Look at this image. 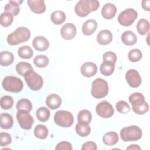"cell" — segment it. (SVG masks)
<instances>
[{
  "instance_id": "34",
  "label": "cell",
  "mask_w": 150,
  "mask_h": 150,
  "mask_svg": "<svg viewBox=\"0 0 150 150\" xmlns=\"http://www.w3.org/2000/svg\"><path fill=\"white\" fill-rule=\"evenodd\" d=\"M129 101L132 106H135L145 102L144 96L140 93L135 92L131 94L129 97Z\"/></svg>"
},
{
  "instance_id": "14",
  "label": "cell",
  "mask_w": 150,
  "mask_h": 150,
  "mask_svg": "<svg viewBox=\"0 0 150 150\" xmlns=\"http://www.w3.org/2000/svg\"><path fill=\"white\" fill-rule=\"evenodd\" d=\"M27 3L30 10L35 13H42L46 10V5L43 0H28Z\"/></svg>"
},
{
  "instance_id": "40",
  "label": "cell",
  "mask_w": 150,
  "mask_h": 150,
  "mask_svg": "<svg viewBox=\"0 0 150 150\" xmlns=\"http://www.w3.org/2000/svg\"><path fill=\"white\" fill-rule=\"evenodd\" d=\"M132 109L133 111L137 114H144L148 111L149 105L146 101H145L139 105L132 106Z\"/></svg>"
},
{
  "instance_id": "18",
  "label": "cell",
  "mask_w": 150,
  "mask_h": 150,
  "mask_svg": "<svg viewBox=\"0 0 150 150\" xmlns=\"http://www.w3.org/2000/svg\"><path fill=\"white\" fill-rule=\"evenodd\" d=\"M62 104L60 97L56 94H51L49 95L46 99V104L52 110H55L59 108Z\"/></svg>"
},
{
  "instance_id": "26",
  "label": "cell",
  "mask_w": 150,
  "mask_h": 150,
  "mask_svg": "<svg viewBox=\"0 0 150 150\" xmlns=\"http://www.w3.org/2000/svg\"><path fill=\"white\" fill-rule=\"evenodd\" d=\"M114 69L115 63L103 61L100 66V70L102 74L105 76H108L113 73Z\"/></svg>"
},
{
  "instance_id": "21",
  "label": "cell",
  "mask_w": 150,
  "mask_h": 150,
  "mask_svg": "<svg viewBox=\"0 0 150 150\" xmlns=\"http://www.w3.org/2000/svg\"><path fill=\"white\" fill-rule=\"evenodd\" d=\"M121 40L125 45L132 46L137 42V36L133 32L127 30L121 35Z\"/></svg>"
},
{
  "instance_id": "46",
  "label": "cell",
  "mask_w": 150,
  "mask_h": 150,
  "mask_svg": "<svg viewBox=\"0 0 150 150\" xmlns=\"http://www.w3.org/2000/svg\"><path fill=\"white\" fill-rule=\"evenodd\" d=\"M149 4H150L149 0H143L142 1V7L145 11H150Z\"/></svg>"
},
{
  "instance_id": "42",
  "label": "cell",
  "mask_w": 150,
  "mask_h": 150,
  "mask_svg": "<svg viewBox=\"0 0 150 150\" xmlns=\"http://www.w3.org/2000/svg\"><path fill=\"white\" fill-rule=\"evenodd\" d=\"M12 142V138L9 134L7 132H1L0 134V145L5 146L9 145Z\"/></svg>"
},
{
  "instance_id": "32",
  "label": "cell",
  "mask_w": 150,
  "mask_h": 150,
  "mask_svg": "<svg viewBox=\"0 0 150 150\" xmlns=\"http://www.w3.org/2000/svg\"><path fill=\"white\" fill-rule=\"evenodd\" d=\"M33 69L31 64L28 62H21L18 63L16 66V72L21 76H24L29 70Z\"/></svg>"
},
{
  "instance_id": "7",
  "label": "cell",
  "mask_w": 150,
  "mask_h": 150,
  "mask_svg": "<svg viewBox=\"0 0 150 150\" xmlns=\"http://www.w3.org/2000/svg\"><path fill=\"white\" fill-rule=\"evenodd\" d=\"M54 122L64 128L71 127L73 124V116L71 112L65 110L57 111L54 116Z\"/></svg>"
},
{
  "instance_id": "36",
  "label": "cell",
  "mask_w": 150,
  "mask_h": 150,
  "mask_svg": "<svg viewBox=\"0 0 150 150\" xmlns=\"http://www.w3.org/2000/svg\"><path fill=\"white\" fill-rule=\"evenodd\" d=\"M16 108L18 110H25L30 112L32 108V104L28 99L22 98L17 102Z\"/></svg>"
},
{
  "instance_id": "12",
  "label": "cell",
  "mask_w": 150,
  "mask_h": 150,
  "mask_svg": "<svg viewBox=\"0 0 150 150\" xmlns=\"http://www.w3.org/2000/svg\"><path fill=\"white\" fill-rule=\"evenodd\" d=\"M76 27L71 23H65L60 29L61 36L66 40H70L73 39L76 36Z\"/></svg>"
},
{
  "instance_id": "11",
  "label": "cell",
  "mask_w": 150,
  "mask_h": 150,
  "mask_svg": "<svg viewBox=\"0 0 150 150\" xmlns=\"http://www.w3.org/2000/svg\"><path fill=\"white\" fill-rule=\"evenodd\" d=\"M125 79L129 86L133 88L138 87L141 83V78L139 73L134 69H130L127 71Z\"/></svg>"
},
{
  "instance_id": "38",
  "label": "cell",
  "mask_w": 150,
  "mask_h": 150,
  "mask_svg": "<svg viewBox=\"0 0 150 150\" xmlns=\"http://www.w3.org/2000/svg\"><path fill=\"white\" fill-rule=\"evenodd\" d=\"M13 104V100L9 96H4L1 98V107L2 109L8 110L12 108Z\"/></svg>"
},
{
  "instance_id": "13",
  "label": "cell",
  "mask_w": 150,
  "mask_h": 150,
  "mask_svg": "<svg viewBox=\"0 0 150 150\" xmlns=\"http://www.w3.org/2000/svg\"><path fill=\"white\" fill-rule=\"evenodd\" d=\"M80 71L83 76L86 77H91L96 74L97 71V66L94 63L86 62L81 66Z\"/></svg>"
},
{
  "instance_id": "31",
  "label": "cell",
  "mask_w": 150,
  "mask_h": 150,
  "mask_svg": "<svg viewBox=\"0 0 150 150\" xmlns=\"http://www.w3.org/2000/svg\"><path fill=\"white\" fill-rule=\"evenodd\" d=\"M37 118L42 122L46 121L50 117V111L45 107H41L39 108L36 112Z\"/></svg>"
},
{
  "instance_id": "30",
  "label": "cell",
  "mask_w": 150,
  "mask_h": 150,
  "mask_svg": "<svg viewBox=\"0 0 150 150\" xmlns=\"http://www.w3.org/2000/svg\"><path fill=\"white\" fill-rule=\"evenodd\" d=\"M18 54L19 56L22 59H29L33 56V52L30 46L25 45L19 48L18 50Z\"/></svg>"
},
{
  "instance_id": "33",
  "label": "cell",
  "mask_w": 150,
  "mask_h": 150,
  "mask_svg": "<svg viewBox=\"0 0 150 150\" xmlns=\"http://www.w3.org/2000/svg\"><path fill=\"white\" fill-rule=\"evenodd\" d=\"M77 134L81 137H84L88 135L90 133L91 128L88 124H81L77 123L75 128Z\"/></svg>"
},
{
  "instance_id": "3",
  "label": "cell",
  "mask_w": 150,
  "mask_h": 150,
  "mask_svg": "<svg viewBox=\"0 0 150 150\" xmlns=\"http://www.w3.org/2000/svg\"><path fill=\"white\" fill-rule=\"evenodd\" d=\"M108 93V85L107 82L101 79L97 78L92 83L91 93L93 97L97 99L105 97Z\"/></svg>"
},
{
  "instance_id": "16",
  "label": "cell",
  "mask_w": 150,
  "mask_h": 150,
  "mask_svg": "<svg viewBox=\"0 0 150 150\" xmlns=\"http://www.w3.org/2000/svg\"><path fill=\"white\" fill-rule=\"evenodd\" d=\"M112 40V33L107 30H101L98 32L97 35V42L102 45H106L111 42Z\"/></svg>"
},
{
  "instance_id": "37",
  "label": "cell",
  "mask_w": 150,
  "mask_h": 150,
  "mask_svg": "<svg viewBox=\"0 0 150 150\" xmlns=\"http://www.w3.org/2000/svg\"><path fill=\"white\" fill-rule=\"evenodd\" d=\"M49 58L45 55H38L33 59L35 65L40 68L46 67L49 64Z\"/></svg>"
},
{
  "instance_id": "43",
  "label": "cell",
  "mask_w": 150,
  "mask_h": 150,
  "mask_svg": "<svg viewBox=\"0 0 150 150\" xmlns=\"http://www.w3.org/2000/svg\"><path fill=\"white\" fill-rule=\"evenodd\" d=\"M103 61L115 63L117 61V55L112 52L109 51L104 53L103 56Z\"/></svg>"
},
{
  "instance_id": "28",
  "label": "cell",
  "mask_w": 150,
  "mask_h": 150,
  "mask_svg": "<svg viewBox=\"0 0 150 150\" xmlns=\"http://www.w3.org/2000/svg\"><path fill=\"white\" fill-rule=\"evenodd\" d=\"M33 133L36 138L44 139L46 138L48 135V129L45 125L39 124L35 127Z\"/></svg>"
},
{
  "instance_id": "35",
  "label": "cell",
  "mask_w": 150,
  "mask_h": 150,
  "mask_svg": "<svg viewBox=\"0 0 150 150\" xmlns=\"http://www.w3.org/2000/svg\"><path fill=\"white\" fill-rule=\"evenodd\" d=\"M13 20V15L8 12H4L1 13L0 17L1 25L4 27L10 26Z\"/></svg>"
},
{
  "instance_id": "17",
  "label": "cell",
  "mask_w": 150,
  "mask_h": 150,
  "mask_svg": "<svg viewBox=\"0 0 150 150\" xmlns=\"http://www.w3.org/2000/svg\"><path fill=\"white\" fill-rule=\"evenodd\" d=\"M117 8L115 5L112 3L105 4L101 9V15L106 19L113 18L116 13Z\"/></svg>"
},
{
  "instance_id": "1",
  "label": "cell",
  "mask_w": 150,
  "mask_h": 150,
  "mask_svg": "<svg viewBox=\"0 0 150 150\" xmlns=\"http://www.w3.org/2000/svg\"><path fill=\"white\" fill-rule=\"evenodd\" d=\"M100 6V2L96 0H81L76 5L74 11L80 17H86L91 12L96 11Z\"/></svg>"
},
{
  "instance_id": "47",
  "label": "cell",
  "mask_w": 150,
  "mask_h": 150,
  "mask_svg": "<svg viewBox=\"0 0 150 150\" xmlns=\"http://www.w3.org/2000/svg\"><path fill=\"white\" fill-rule=\"evenodd\" d=\"M127 149H141V147H139L137 145H131L128 147L127 148Z\"/></svg>"
},
{
  "instance_id": "5",
  "label": "cell",
  "mask_w": 150,
  "mask_h": 150,
  "mask_svg": "<svg viewBox=\"0 0 150 150\" xmlns=\"http://www.w3.org/2000/svg\"><path fill=\"white\" fill-rule=\"evenodd\" d=\"M2 86L5 90L12 93H19L23 87L22 80L12 76L5 77L2 80Z\"/></svg>"
},
{
  "instance_id": "24",
  "label": "cell",
  "mask_w": 150,
  "mask_h": 150,
  "mask_svg": "<svg viewBox=\"0 0 150 150\" xmlns=\"http://www.w3.org/2000/svg\"><path fill=\"white\" fill-rule=\"evenodd\" d=\"M14 60L13 54L8 51H3L0 54V64L2 66L11 64Z\"/></svg>"
},
{
  "instance_id": "9",
  "label": "cell",
  "mask_w": 150,
  "mask_h": 150,
  "mask_svg": "<svg viewBox=\"0 0 150 150\" xmlns=\"http://www.w3.org/2000/svg\"><path fill=\"white\" fill-rule=\"evenodd\" d=\"M16 118L22 129L26 130L31 129L34 120L29 112L25 110H18L16 114Z\"/></svg>"
},
{
  "instance_id": "20",
  "label": "cell",
  "mask_w": 150,
  "mask_h": 150,
  "mask_svg": "<svg viewBox=\"0 0 150 150\" xmlns=\"http://www.w3.org/2000/svg\"><path fill=\"white\" fill-rule=\"evenodd\" d=\"M23 2L22 0L18 1H9L5 6L4 10L5 12L11 13L13 15L16 16L20 12L19 5Z\"/></svg>"
},
{
  "instance_id": "2",
  "label": "cell",
  "mask_w": 150,
  "mask_h": 150,
  "mask_svg": "<svg viewBox=\"0 0 150 150\" xmlns=\"http://www.w3.org/2000/svg\"><path fill=\"white\" fill-rule=\"evenodd\" d=\"M30 32L23 26L18 28L7 36V42L10 45H17L28 41L30 38Z\"/></svg>"
},
{
  "instance_id": "45",
  "label": "cell",
  "mask_w": 150,
  "mask_h": 150,
  "mask_svg": "<svg viewBox=\"0 0 150 150\" xmlns=\"http://www.w3.org/2000/svg\"><path fill=\"white\" fill-rule=\"evenodd\" d=\"M97 145L95 142L93 141H87L83 144L81 149H91V150H96L97 149Z\"/></svg>"
},
{
  "instance_id": "27",
  "label": "cell",
  "mask_w": 150,
  "mask_h": 150,
  "mask_svg": "<svg viewBox=\"0 0 150 150\" xmlns=\"http://www.w3.org/2000/svg\"><path fill=\"white\" fill-rule=\"evenodd\" d=\"M91 114L87 110H81L77 115L78 122L81 124H89L91 120Z\"/></svg>"
},
{
  "instance_id": "4",
  "label": "cell",
  "mask_w": 150,
  "mask_h": 150,
  "mask_svg": "<svg viewBox=\"0 0 150 150\" xmlns=\"http://www.w3.org/2000/svg\"><path fill=\"white\" fill-rule=\"evenodd\" d=\"M142 130L137 125H131L123 128L120 131V137L124 141H135L142 137Z\"/></svg>"
},
{
  "instance_id": "25",
  "label": "cell",
  "mask_w": 150,
  "mask_h": 150,
  "mask_svg": "<svg viewBox=\"0 0 150 150\" xmlns=\"http://www.w3.org/2000/svg\"><path fill=\"white\" fill-rule=\"evenodd\" d=\"M66 15L62 11H55L50 15L51 21L55 25H60L66 20Z\"/></svg>"
},
{
  "instance_id": "10",
  "label": "cell",
  "mask_w": 150,
  "mask_h": 150,
  "mask_svg": "<svg viewBox=\"0 0 150 150\" xmlns=\"http://www.w3.org/2000/svg\"><path fill=\"white\" fill-rule=\"evenodd\" d=\"M96 112L100 117L104 118H108L113 115L114 110L113 107L110 103L107 101H103L96 105Z\"/></svg>"
},
{
  "instance_id": "6",
  "label": "cell",
  "mask_w": 150,
  "mask_h": 150,
  "mask_svg": "<svg viewBox=\"0 0 150 150\" xmlns=\"http://www.w3.org/2000/svg\"><path fill=\"white\" fill-rule=\"evenodd\" d=\"M24 78L28 87L32 90H39L43 86V78L33 69L28 71L24 76Z\"/></svg>"
},
{
  "instance_id": "22",
  "label": "cell",
  "mask_w": 150,
  "mask_h": 150,
  "mask_svg": "<svg viewBox=\"0 0 150 150\" xmlns=\"http://www.w3.org/2000/svg\"><path fill=\"white\" fill-rule=\"evenodd\" d=\"M119 138L118 134L115 132L110 131L104 134L103 137V142L107 146H112L118 141Z\"/></svg>"
},
{
  "instance_id": "19",
  "label": "cell",
  "mask_w": 150,
  "mask_h": 150,
  "mask_svg": "<svg viewBox=\"0 0 150 150\" xmlns=\"http://www.w3.org/2000/svg\"><path fill=\"white\" fill-rule=\"evenodd\" d=\"M97 23L94 19L87 20L82 26V32L84 35H91L97 29Z\"/></svg>"
},
{
  "instance_id": "23",
  "label": "cell",
  "mask_w": 150,
  "mask_h": 150,
  "mask_svg": "<svg viewBox=\"0 0 150 150\" xmlns=\"http://www.w3.org/2000/svg\"><path fill=\"white\" fill-rule=\"evenodd\" d=\"M1 127L2 129H8L11 128L13 124V120L11 115L8 113H2L0 115Z\"/></svg>"
},
{
  "instance_id": "39",
  "label": "cell",
  "mask_w": 150,
  "mask_h": 150,
  "mask_svg": "<svg viewBox=\"0 0 150 150\" xmlns=\"http://www.w3.org/2000/svg\"><path fill=\"white\" fill-rule=\"evenodd\" d=\"M142 54L141 50L138 49H134L128 53V57L129 60L132 62H137L141 60Z\"/></svg>"
},
{
  "instance_id": "8",
  "label": "cell",
  "mask_w": 150,
  "mask_h": 150,
  "mask_svg": "<svg viewBox=\"0 0 150 150\" xmlns=\"http://www.w3.org/2000/svg\"><path fill=\"white\" fill-rule=\"evenodd\" d=\"M137 12L132 8H128L122 11L118 16L119 23L124 26L131 25L137 18Z\"/></svg>"
},
{
  "instance_id": "29",
  "label": "cell",
  "mask_w": 150,
  "mask_h": 150,
  "mask_svg": "<svg viewBox=\"0 0 150 150\" xmlns=\"http://www.w3.org/2000/svg\"><path fill=\"white\" fill-rule=\"evenodd\" d=\"M136 28L138 32L140 35H144L146 34L149 30V23L148 21L145 19H141L137 23Z\"/></svg>"
},
{
  "instance_id": "41",
  "label": "cell",
  "mask_w": 150,
  "mask_h": 150,
  "mask_svg": "<svg viewBox=\"0 0 150 150\" xmlns=\"http://www.w3.org/2000/svg\"><path fill=\"white\" fill-rule=\"evenodd\" d=\"M115 107L117 111L121 114H127L131 110L129 104L125 101H119L116 103Z\"/></svg>"
},
{
  "instance_id": "44",
  "label": "cell",
  "mask_w": 150,
  "mask_h": 150,
  "mask_svg": "<svg viewBox=\"0 0 150 150\" xmlns=\"http://www.w3.org/2000/svg\"><path fill=\"white\" fill-rule=\"evenodd\" d=\"M56 149H67V150H71L73 149V147L71 144L67 141H62L60 142L56 146Z\"/></svg>"
},
{
  "instance_id": "15",
  "label": "cell",
  "mask_w": 150,
  "mask_h": 150,
  "mask_svg": "<svg viewBox=\"0 0 150 150\" xmlns=\"http://www.w3.org/2000/svg\"><path fill=\"white\" fill-rule=\"evenodd\" d=\"M33 47L38 51H45L48 49L49 42L48 40L42 36L35 37L32 41Z\"/></svg>"
}]
</instances>
